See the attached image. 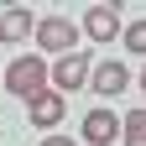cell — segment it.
Returning a JSON list of instances; mask_svg holds the SVG:
<instances>
[{
  "label": "cell",
  "mask_w": 146,
  "mask_h": 146,
  "mask_svg": "<svg viewBox=\"0 0 146 146\" xmlns=\"http://www.w3.org/2000/svg\"><path fill=\"white\" fill-rule=\"evenodd\" d=\"M0 78H5V89H11L16 99H26V104H31V99L47 89V58H36V52H31V58H16Z\"/></svg>",
  "instance_id": "cell-1"
},
{
  "label": "cell",
  "mask_w": 146,
  "mask_h": 146,
  "mask_svg": "<svg viewBox=\"0 0 146 146\" xmlns=\"http://www.w3.org/2000/svg\"><path fill=\"white\" fill-rule=\"evenodd\" d=\"M36 47L68 58V52H78V26H73L68 16H47V21H36Z\"/></svg>",
  "instance_id": "cell-2"
},
{
  "label": "cell",
  "mask_w": 146,
  "mask_h": 146,
  "mask_svg": "<svg viewBox=\"0 0 146 146\" xmlns=\"http://www.w3.org/2000/svg\"><path fill=\"white\" fill-rule=\"evenodd\" d=\"M89 68H94V63H89V52L78 47V52H68V58L52 63V68H47V78H52V89H58V94H73V89H84V84H89Z\"/></svg>",
  "instance_id": "cell-3"
},
{
  "label": "cell",
  "mask_w": 146,
  "mask_h": 146,
  "mask_svg": "<svg viewBox=\"0 0 146 146\" xmlns=\"http://www.w3.org/2000/svg\"><path fill=\"white\" fill-rule=\"evenodd\" d=\"M125 84H131V68L115 63V58L99 63V68H89V89H94V94H110V99H115V94H125Z\"/></svg>",
  "instance_id": "cell-4"
},
{
  "label": "cell",
  "mask_w": 146,
  "mask_h": 146,
  "mask_svg": "<svg viewBox=\"0 0 146 146\" xmlns=\"http://www.w3.org/2000/svg\"><path fill=\"white\" fill-rule=\"evenodd\" d=\"M84 141L89 146L120 141V115H115V110H89V115H84Z\"/></svg>",
  "instance_id": "cell-5"
},
{
  "label": "cell",
  "mask_w": 146,
  "mask_h": 146,
  "mask_svg": "<svg viewBox=\"0 0 146 146\" xmlns=\"http://www.w3.org/2000/svg\"><path fill=\"white\" fill-rule=\"evenodd\" d=\"M84 31L94 36V42H115V36H120V11H115V5H89Z\"/></svg>",
  "instance_id": "cell-6"
},
{
  "label": "cell",
  "mask_w": 146,
  "mask_h": 146,
  "mask_svg": "<svg viewBox=\"0 0 146 146\" xmlns=\"http://www.w3.org/2000/svg\"><path fill=\"white\" fill-rule=\"evenodd\" d=\"M26 31H36V16L26 5H5V16H0V36L5 42H26Z\"/></svg>",
  "instance_id": "cell-7"
},
{
  "label": "cell",
  "mask_w": 146,
  "mask_h": 146,
  "mask_svg": "<svg viewBox=\"0 0 146 146\" xmlns=\"http://www.w3.org/2000/svg\"><path fill=\"white\" fill-rule=\"evenodd\" d=\"M31 120L42 125V131H47V125H58V120H63V94H58V89H42V94L31 99Z\"/></svg>",
  "instance_id": "cell-8"
},
{
  "label": "cell",
  "mask_w": 146,
  "mask_h": 146,
  "mask_svg": "<svg viewBox=\"0 0 146 146\" xmlns=\"http://www.w3.org/2000/svg\"><path fill=\"white\" fill-rule=\"evenodd\" d=\"M120 141L125 146H146V110H131L120 120Z\"/></svg>",
  "instance_id": "cell-9"
},
{
  "label": "cell",
  "mask_w": 146,
  "mask_h": 146,
  "mask_svg": "<svg viewBox=\"0 0 146 146\" xmlns=\"http://www.w3.org/2000/svg\"><path fill=\"white\" fill-rule=\"evenodd\" d=\"M120 36H125V47H131L136 58H146V21H131V26H120Z\"/></svg>",
  "instance_id": "cell-10"
},
{
  "label": "cell",
  "mask_w": 146,
  "mask_h": 146,
  "mask_svg": "<svg viewBox=\"0 0 146 146\" xmlns=\"http://www.w3.org/2000/svg\"><path fill=\"white\" fill-rule=\"evenodd\" d=\"M42 146H78V141H73V136H47Z\"/></svg>",
  "instance_id": "cell-11"
},
{
  "label": "cell",
  "mask_w": 146,
  "mask_h": 146,
  "mask_svg": "<svg viewBox=\"0 0 146 146\" xmlns=\"http://www.w3.org/2000/svg\"><path fill=\"white\" fill-rule=\"evenodd\" d=\"M141 89H146V68H141Z\"/></svg>",
  "instance_id": "cell-12"
}]
</instances>
